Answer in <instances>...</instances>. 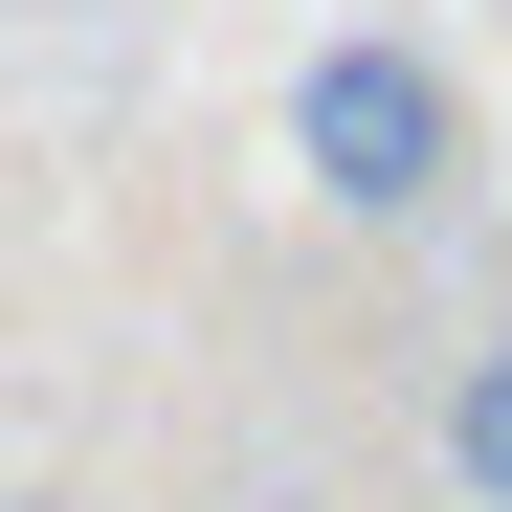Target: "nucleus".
I'll list each match as a JSON object with an SVG mask.
<instances>
[{
  "mask_svg": "<svg viewBox=\"0 0 512 512\" xmlns=\"http://www.w3.org/2000/svg\"><path fill=\"white\" fill-rule=\"evenodd\" d=\"M446 490H468V512H512V312L446 357Z\"/></svg>",
  "mask_w": 512,
  "mask_h": 512,
  "instance_id": "2",
  "label": "nucleus"
},
{
  "mask_svg": "<svg viewBox=\"0 0 512 512\" xmlns=\"http://www.w3.org/2000/svg\"><path fill=\"white\" fill-rule=\"evenodd\" d=\"M290 179L357 201V223H423V201L468 179V90H446L401 23H334V45L290 67Z\"/></svg>",
  "mask_w": 512,
  "mask_h": 512,
  "instance_id": "1",
  "label": "nucleus"
}]
</instances>
